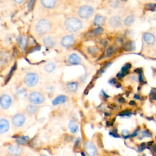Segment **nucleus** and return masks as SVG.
Wrapping results in <instances>:
<instances>
[{"instance_id": "38", "label": "nucleus", "mask_w": 156, "mask_h": 156, "mask_svg": "<svg viewBox=\"0 0 156 156\" xmlns=\"http://www.w3.org/2000/svg\"><path fill=\"white\" fill-rule=\"evenodd\" d=\"M137 132H138V130H137V131H136L135 132L133 133L132 135V137H135V135H137Z\"/></svg>"}, {"instance_id": "35", "label": "nucleus", "mask_w": 156, "mask_h": 156, "mask_svg": "<svg viewBox=\"0 0 156 156\" xmlns=\"http://www.w3.org/2000/svg\"><path fill=\"white\" fill-rule=\"evenodd\" d=\"M113 53V49L112 48H109L107 50V53H106V57H109L111 56Z\"/></svg>"}, {"instance_id": "22", "label": "nucleus", "mask_w": 156, "mask_h": 156, "mask_svg": "<svg viewBox=\"0 0 156 156\" xmlns=\"http://www.w3.org/2000/svg\"><path fill=\"white\" fill-rule=\"evenodd\" d=\"M29 141H30V138L26 136H22L16 138L17 143L21 144V145H24V144H27Z\"/></svg>"}, {"instance_id": "10", "label": "nucleus", "mask_w": 156, "mask_h": 156, "mask_svg": "<svg viewBox=\"0 0 156 156\" xmlns=\"http://www.w3.org/2000/svg\"><path fill=\"white\" fill-rule=\"evenodd\" d=\"M74 37L72 36H67L62 39V45L65 48L71 47L74 43Z\"/></svg>"}, {"instance_id": "20", "label": "nucleus", "mask_w": 156, "mask_h": 156, "mask_svg": "<svg viewBox=\"0 0 156 156\" xmlns=\"http://www.w3.org/2000/svg\"><path fill=\"white\" fill-rule=\"evenodd\" d=\"M43 42L46 47L48 48H53L55 44L53 39L50 37H47L44 38Z\"/></svg>"}, {"instance_id": "27", "label": "nucleus", "mask_w": 156, "mask_h": 156, "mask_svg": "<svg viewBox=\"0 0 156 156\" xmlns=\"http://www.w3.org/2000/svg\"><path fill=\"white\" fill-rule=\"evenodd\" d=\"M135 21V16L133 15H131L128 16L124 20V25L126 26L132 25Z\"/></svg>"}, {"instance_id": "28", "label": "nucleus", "mask_w": 156, "mask_h": 156, "mask_svg": "<svg viewBox=\"0 0 156 156\" xmlns=\"http://www.w3.org/2000/svg\"><path fill=\"white\" fill-rule=\"evenodd\" d=\"M103 32V29L102 27H98L96 29L92 32V34H93V36H99L100 34H101Z\"/></svg>"}, {"instance_id": "34", "label": "nucleus", "mask_w": 156, "mask_h": 156, "mask_svg": "<svg viewBox=\"0 0 156 156\" xmlns=\"http://www.w3.org/2000/svg\"><path fill=\"white\" fill-rule=\"evenodd\" d=\"M122 134L123 135V137L126 138H128L129 135V132L128 131H127V130H124L122 132Z\"/></svg>"}, {"instance_id": "12", "label": "nucleus", "mask_w": 156, "mask_h": 156, "mask_svg": "<svg viewBox=\"0 0 156 156\" xmlns=\"http://www.w3.org/2000/svg\"><path fill=\"white\" fill-rule=\"evenodd\" d=\"M109 23L111 26L114 28L119 27L122 24V20L119 16H113L110 19Z\"/></svg>"}, {"instance_id": "3", "label": "nucleus", "mask_w": 156, "mask_h": 156, "mask_svg": "<svg viewBox=\"0 0 156 156\" xmlns=\"http://www.w3.org/2000/svg\"><path fill=\"white\" fill-rule=\"evenodd\" d=\"M28 100L32 104L38 105L44 102L45 97L40 92L33 91L29 95Z\"/></svg>"}, {"instance_id": "14", "label": "nucleus", "mask_w": 156, "mask_h": 156, "mask_svg": "<svg viewBox=\"0 0 156 156\" xmlns=\"http://www.w3.org/2000/svg\"><path fill=\"white\" fill-rule=\"evenodd\" d=\"M68 61L71 65H78L81 62V59L78 54H72L69 56Z\"/></svg>"}, {"instance_id": "24", "label": "nucleus", "mask_w": 156, "mask_h": 156, "mask_svg": "<svg viewBox=\"0 0 156 156\" xmlns=\"http://www.w3.org/2000/svg\"><path fill=\"white\" fill-rule=\"evenodd\" d=\"M18 42H19V45L20 46L21 48L23 49H25L26 45H27V40L26 38L25 37L20 36L18 38Z\"/></svg>"}, {"instance_id": "30", "label": "nucleus", "mask_w": 156, "mask_h": 156, "mask_svg": "<svg viewBox=\"0 0 156 156\" xmlns=\"http://www.w3.org/2000/svg\"><path fill=\"white\" fill-rule=\"evenodd\" d=\"M151 133H150L148 131H143L141 133L140 138H143V137H151Z\"/></svg>"}, {"instance_id": "37", "label": "nucleus", "mask_w": 156, "mask_h": 156, "mask_svg": "<svg viewBox=\"0 0 156 156\" xmlns=\"http://www.w3.org/2000/svg\"><path fill=\"white\" fill-rule=\"evenodd\" d=\"M25 0H14V1L16 2V3H21L22 2H23Z\"/></svg>"}, {"instance_id": "29", "label": "nucleus", "mask_w": 156, "mask_h": 156, "mask_svg": "<svg viewBox=\"0 0 156 156\" xmlns=\"http://www.w3.org/2000/svg\"><path fill=\"white\" fill-rule=\"evenodd\" d=\"M16 64H15V65L12 67V69H11L10 71V73H9V75H8L7 79H6V82L9 81V80L10 79V78H11V77H12V76L13 75V74H14L15 70H16Z\"/></svg>"}, {"instance_id": "17", "label": "nucleus", "mask_w": 156, "mask_h": 156, "mask_svg": "<svg viewBox=\"0 0 156 156\" xmlns=\"http://www.w3.org/2000/svg\"><path fill=\"white\" fill-rule=\"evenodd\" d=\"M131 67V65L130 63H127L122 68H121V71L117 74V76L119 78H121L124 77L126 73H128V71Z\"/></svg>"}, {"instance_id": "2", "label": "nucleus", "mask_w": 156, "mask_h": 156, "mask_svg": "<svg viewBox=\"0 0 156 156\" xmlns=\"http://www.w3.org/2000/svg\"><path fill=\"white\" fill-rule=\"evenodd\" d=\"M38 79V76L36 73H29L25 76L24 78V82L26 85L29 87H33L36 86L37 84Z\"/></svg>"}, {"instance_id": "33", "label": "nucleus", "mask_w": 156, "mask_h": 156, "mask_svg": "<svg viewBox=\"0 0 156 156\" xmlns=\"http://www.w3.org/2000/svg\"><path fill=\"white\" fill-rule=\"evenodd\" d=\"M35 2H36V0H30V2H29V4H28L29 9L31 10L32 9Z\"/></svg>"}, {"instance_id": "6", "label": "nucleus", "mask_w": 156, "mask_h": 156, "mask_svg": "<svg viewBox=\"0 0 156 156\" xmlns=\"http://www.w3.org/2000/svg\"><path fill=\"white\" fill-rule=\"evenodd\" d=\"M26 122V117L24 114L19 113L14 115L12 118V125L15 128H20Z\"/></svg>"}, {"instance_id": "40", "label": "nucleus", "mask_w": 156, "mask_h": 156, "mask_svg": "<svg viewBox=\"0 0 156 156\" xmlns=\"http://www.w3.org/2000/svg\"><path fill=\"white\" fill-rule=\"evenodd\" d=\"M135 98H136V99H138V100H140V97L138 96V95H135Z\"/></svg>"}, {"instance_id": "43", "label": "nucleus", "mask_w": 156, "mask_h": 156, "mask_svg": "<svg viewBox=\"0 0 156 156\" xmlns=\"http://www.w3.org/2000/svg\"><path fill=\"white\" fill-rule=\"evenodd\" d=\"M82 155H83V156H84V154H82Z\"/></svg>"}, {"instance_id": "8", "label": "nucleus", "mask_w": 156, "mask_h": 156, "mask_svg": "<svg viewBox=\"0 0 156 156\" xmlns=\"http://www.w3.org/2000/svg\"><path fill=\"white\" fill-rule=\"evenodd\" d=\"M85 151L88 156H95L97 149L95 144L90 142H87L85 145Z\"/></svg>"}, {"instance_id": "7", "label": "nucleus", "mask_w": 156, "mask_h": 156, "mask_svg": "<svg viewBox=\"0 0 156 156\" xmlns=\"http://www.w3.org/2000/svg\"><path fill=\"white\" fill-rule=\"evenodd\" d=\"M94 12L93 8L90 5H83L80 7L78 11V14L80 18L88 19L93 15Z\"/></svg>"}, {"instance_id": "21", "label": "nucleus", "mask_w": 156, "mask_h": 156, "mask_svg": "<svg viewBox=\"0 0 156 156\" xmlns=\"http://www.w3.org/2000/svg\"><path fill=\"white\" fill-rule=\"evenodd\" d=\"M67 87L70 91L74 92L78 90V84L77 82H70L67 84Z\"/></svg>"}, {"instance_id": "13", "label": "nucleus", "mask_w": 156, "mask_h": 156, "mask_svg": "<svg viewBox=\"0 0 156 156\" xmlns=\"http://www.w3.org/2000/svg\"><path fill=\"white\" fill-rule=\"evenodd\" d=\"M143 38L146 43L149 45H153L155 42V38L153 34L146 32L143 35Z\"/></svg>"}, {"instance_id": "25", "label": "nucleus", "mask_w": 156, "mask_h": 156, "mask_svg": "<svg viewBox=\"0 0 156 156\" xmlns=\"http://www.w3.org/2000/svg\"><path fill=\"white\" fill-rule=\"evenodd\" d=\"M56 68V65L53 62H49L48 63L45 67V69L47 72L48 73H52L54 71Z\"/></svg>"}, {"instance_id": "42", "label": "nucleus", "mask_w": 156, "mask_h": 156, "mask_svg": "<svg viewBox=\"0 0 156 156\" xmlns=\"http://www.w3.org/2000/svg\"><path fill=\"white\" fill-rule=\"evenodd\" d=\"M123 1H126V0H123Z\"/></svg>"}, {"instance_id": "41", "label": "nucleus", "mask_w": 156, "mask_h": 156, "mask_svg": "<svg viewBox=\"0 0 156 156\" xmlns=\"http://www.w3.org/2000/svg\"><path fill=\"white\" fill-rule=\"evenodd\" d=\"M41 156H47V155H44V154H42V155H41Z\"/></svg>"}, {"instance_id": "5", "label": "nucleus", "mask_w": 156, "mask_h": 156, "mask_svg": "<svg viewBox=\"0 0 156 156\" xmlns=\"http://www.w3.org/2000/svg\"><path fill=\"white\" fill-rule=\"evenodd\" d=\"M50 29V23L47 20H41L38 22L36 26V31L40 35L47 33Z\"/></svg>"}, {"instance_id": "18", "label": "nucleus", "mask_w": 156, "mask_h": 156, "mask_svg": "<svg viewBox=\"0 0 156 156\" xmlns=\"http://www.w3.org/2000/svg\"><path fill=\"white\" fill-rule=\"evenodd\" d=\"M57 0H41L42 5L47 8H52L56 5Z\"/></svg>"}, {"instance_id": "39", "label": "nucleus", "mask_w": 156, "mask_h": 156, "mask_svg": "<svg viewBox=\"0 0 156 156\" xmlns=\"http://www.w3.org/2000/svg\"><path fill=\"white\" fill-rule=\"evenodd\" d=\"M129 104H130V105H132V104H135V102H134V101H131L130 102H129Z\"/></svg>"}, {"instance_id": "1", "label": "nucleus", "mask_w": 156, "mask_h": 156, "mask_svg": "<svg viewBox=\"0 0 156 156\" xmlns=\"http://www.w3.org/2000/svg\"><path fill=\"white\" fill-rule=\"evenodd\" d=\"M65 26L67 30L71 32H77L82 28V23L78 19L71 17L66 20Z\"/></svg>"}, {"instance_id": "4", "label": "nucleus", "mask_w": 156, "mask_h": 156, "mask_svg": "<svg viewBox=\"0 0 156 156\" xmlns=\"http://www.w3.org/2000/svg\"><path fill=\"white\" fill-rule=\"evenodd\" d=\"M13 100L9 94L4 93L0 96V107L4 110L9 109L12 104Z\"/></svg>"}, {"instance_id": "15", "label": "nucleus", "mask_w": 156, "mask_h": 156, "mask_svg": "<svg viewBox=\"0 0 156 156\" xmlns=\"http://www.w3.org/2000/svg\"><path fill=\"white\" fill-rule=\"evenodd\" d=\"M67 101V97L65 95H60L57 96L55 99L53 100L52 104L54 106H57L61 104L65 103Z\"/></svg>"}, {"instance_id": "19", "label": "nucleus", "mask_w": 156, "mask_h": 156, "mask_svg": "<svg viewBox=\"0 0 156 156\" xmlns=\"http://www.w3.org/2000/svg\"><path fill=\"white\" fill-rule=\"evenodd\" d=\"M68 128L70 132L73 133V134H76L79 131V126L77 123H76L74 121H70V123L68 126Z\"/></svg>"}, {"instance_id": "16", "label": "nucleus", "mask_w": 156, "mask_h": 156, "mask_svg": "<svg viewBox=\"0 0 156 156\" xmlns=\"http://www.w3.org/2000/svg\"><path fill=\"white\" fill-rule=\"evenodd\" d=\"M37 111H38V107L34 104L29 105L27 106L26 109V113L30 115H35L37 113Z\"/></svg>"}, {"instance_id": "11", "label": "nucleus", "mask_w": 156, "mask_h": 156, "mask_svg": "<svg viewBox=\"0 0 156 156\" xmlns=\"http://www.w3.org/2000/svg\"><path fill=\"white\" fill-rule=\"evenodd\" d=\"M8 153L12 156H19L22 153V149L19 146L12 145L8 148Z\"/></svg>"}, {"instance_id": "26", "label": "nucleus", "mask_w": 156, "mask_h": 156, "mask_svg": "<svg viewBox=\"0 0 156 156\" xmlns=\"http://www.w3.org/2000/svg\"><path fill=\"white\" fill-rule=\"evenodd\" d=\"M8 60V57L7 54L3 52H0V65L2 66L5 65L7 63Z\"/></svg>"}, {"instance_id": "36", "label": "nucleus", "mask_w": 156, "mask_h": 156, "mask_svg": "<svg viewBox=\"0 0 156 156\" xmlns=\"http://www.w3.org/2000/svg\"><path fill=\"white\" fill-rule=\"evenodd\" d=\"M145 148H146V144H145V143H142L138 149H139V151H142Z\"/></svg>"}, {"instance_id": "31", "label": "nucleus", "mask_w": 156, "mask_h": 156, "mask_svg": "<svg viewBox=\"0 0 156 156\" xmlns=\"http://www.w3.org/2000/svg\"><path fill=\"white\" fill-rule=\"evenodd\" d=\"M126 49L127 50H132V49H134L135 48V45H134V42H129L128 43V44L126 45Z\"/></svg>"}, {"instance_id": "32", "label": "nucleus", "mask_w": 156, "mask_h": 156, "mask_svg": "<svg viewBox=\"0 0 156 156\" xmlns=\"http://www.w3.org/2000/svg\"><path fill=\"white\" fill-rule=\"evenodd\" d=\"M131 112L129 111H123L122 112H121L120 113V116H123V117H124V116H129V115H131Z\"/></svg>"}, {"instance_id": "9", "label": "nucleus", "mask_w": 156, "mask_h": 156, "mask_svg": "<svg viewBox=\"0 0 156 156\" xmlns=\"http://www.w3.org/2000/svg\"><path fill=\"white\" fill-rule=\"evenodd\" d=\"M9 128V121L6 118H0V135H3L8 132Z\"/></svg>"}, {"instance_id": "23", "label": "nucleus", "mask_w": 156, "mask_h": 156, "mask_svg": "<svg viewBox=\"0 0 156 156\" xmlns=\"http://www.w3.org/2000/svg\"><path fill=\"white\" fill-rule=\"evenodd\" d=\"M105 21L104 16L102 15H97L94 20V25L95 26H100Z\"/></svg>"}]
</instances>
